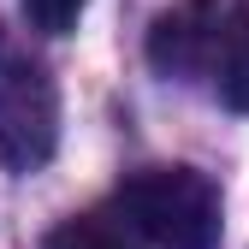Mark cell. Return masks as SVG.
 Returning <instances> with one entry per match:
<instances>
[{"mask_svg": "<svg viewBox=\"0 0 249 249\" xmlns=\"http://www.w3.org/2000/svg\"><path fill=\"white\" fill-rule=\"evenodd\" d=\"M113 208L154 249H220V190L196 166H142L119 184Z\"/></svg>", "mask_w": 249, "mask_h": 249, "instance_id": "1", "label": "cell"}, {"mask_svg": "<svg viewBox=\"0 0 249 249\" xmlns=\"http://www.w3.org/2000/svg\"><path fill=\"white\" fill-rule=\"evenodd\" d=\"M59 148V89L36 53L0 36V166L36 172Z\"/></svg>", "mask_w": 249, "mask_h": 249, "instance_id": "2", "label": "cell"}, {"mask_svg": "<svg viewBox=\"0 0 249 249\" xmlns=\"http://www.w3.org/2000/svg\"><path fill=\"white\" fill-rule=\"evenodd\" d=\"M220 0H184V6L160 12L148 30V59L166 77H208V53H213V30H220Z\"/></svg>", "mask_w": 249, "mask_h": 249, "instance_id": "3", "label": "cell"}, {"mask_svg": "<svg viewBox=\"0 0 249 249\" xmlns=\"http://www.w3.org/2000/svg\"><path fill=\"white\" fill-rule=\"evenodd\" d=\"M208 77H213V95H220L231 113H249V0H231V6L220 12Z\"/></svg>", "mask_w": 249, "mask_h": 249, "instance_id": "4", "label": "cell"}, {"mask_svg": "<svg viewBox=\"0 0 249 249\" xmlns=\"http://www.w3.org/2000/svg\"><path fill=\"white\" fill-rule=\"evenodd\" d=\"M42 249H131V243H124V226L101 220V213H83V220L53 226Z\"/></svg>", "mask_w": 249, "mask_h": 249, "instance_id": "5", "label": "cell"}, {"mask_svg": "<svg viewBox=\"0 0 249 249\" xmlns=\"http://www.w3.org/2000/svg\"><path fill=\"white\" fill-rule=\"evenodd\" d=\"M83 6L89 0H24V12H30V24H36L42 36H66V30L83 18Z\"/></svg>", "mask_w": 249, "mask_h": 249, "instance_id": "6", "label": "cell"}]
</instances>
